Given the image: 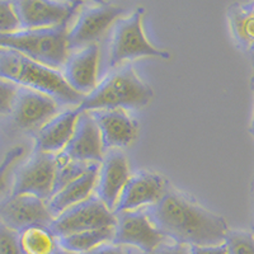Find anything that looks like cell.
Returning <instances> with one entry per match:
<instances>
[{"label": "cell", "instance_id": "1", "mask_svg": "<svg viewBox=\"0 0 254 254\" xmlns=\"http://www.w3.org/2000/svg\"><path fill=\"white\" fill-rule=\"evenodd\" d=\"M145 211L168 239L183 246H219L230 231L224 217L176 190H168L156 205Z\"/></svg>", "mask_w": 254, "mask_h": 254}, {"label": "cell", "instance_id": "2", "mask_svg": "<svg viewBox=\"0 0 254 254\" xmlns=\"http://www.w3.org/2000/svg\"><path fill=\"white\" fill-rule=\"evenodd\" d=\"M0 79L45 93L64 106L76 108L85 97L70 88L61 70L46 66L13 50L0 49Z\"/></svg>", "mask_w": 254, "mask_h": 254}, {"label": "cell", "instance_id": "3", "mask_svg": "<svg viewBox=\"0 0 254 254\" xmlns=\"http://www.w3.org/2000/svg\"><path fill=\"white\" fill-rule=\"evenodd\" d=\"M153 98L151 89L131 65L111 72L83 98L76 110L92 112L102 110L135 111L146 107Z\"/></svg>", "mask_w": 254, "mask_h": 254}, {"label": "cell", "instance_id": "4", "mask_svg": "<svg viewBox=\"0 0 254 254\" xmlns=\"http://www.w3.org/2000/svg\"><path fill=\"white\" fill-rule=\"evenodd\" d=\"M69 26L0 33V49L13 50L27 58L61 70L70 55Z\"/></svg>", "mask_w": 254, "mask_h": 254}, {"label": "cell", "instance_id": "5", "mask_svg": "<svg viewBox=\"0 0 254 254\" xmlns=\"http://www.w3.org/2000/svg\"><path fill=\"white\" fill-rule=\"evenodd\" d=\"M144 15V9L137 8L113 26L108 50V66L117 67L126 61L141 58H159L164 60L171 58L167 50L158 49L147 40L142 27Z\"/></svg>", "mask_w": 254, "mask_h": 254}, {"label": "cell", "instance_id": "6", "mask_svg": "<svg viewBox=\"0 0 254 254\" xmlns=\"http://www.w3.org/2000/svg\"><path fill=\"white\" fill-rule=\"evenodd\" d=\"M125 13L126 9L116 4L94 3L88 6L85 4L75 17L71 28H69L70 51L97 44V41L125 17Z\"/></svg>", "mask_w": 254, "mask_h": 254}, {"label": "cell", "instance_id": "7", "mask_svg": "<svg viewBox=\"0 0 254 254\" xmlns=\"http://www.w3.org/2000/svg\"><path fill=\"white\" fill-rule=\"evenodd\" d=\"M117 217L97 196H92L83 203L69 208L50 224V229L58 238L83 233L115 228Z\"/></svg>", "mask_w": 254, "mask_h": 254}, {"label": "cell", "instance_id": "8", "mask_svg": "<svg viewBox=\"0 0 254 254\" xmlns=\"http://www.w3.org/2000/svg\"><path fill=\"white\" fill-rule=\"evenodd\" d=\"M85 5L83 1H50V0H20L14 1L20 29L35 31L69 26Z\"/></svg>", "mask_w": 254, "mask_h": 254}, {"label": "cell", "instance_id": "9", "mask_svg": "<svg viewBox=\"0 0 254 254\" xmlns=\"http://www.w3.org/2000/svg\"><path fill=\"white\" fill-rule=\"evenodd\" d=\"M117 222L115 226L112 244L120 247H131L135 251L149 253L155 251L165 243L171 242L155 226L145 210L122 212L116 215Z\"/></svg>", "mask_w": 254, "mask_h": 254}, {"label": "cell", "instance_id": "10", "mask_svg": "<svg viewBox=\"0 0 254 254\" xmlns=\"http://www.w3.org/2000/svg\"><path fill=\"white\" fill-rule=\"evenodd\" d=\"M56 155L33 151L31 158L14 173L10 194H31L49 201L54 194Z\"/></svg>", "mask_w": 254, "mask_h": 254}, {"label": "cell", "instance_id": "11", "mask_svg": "<svg viewBox=\"0 0 254 254\" xmlns=\"http://www.w3.org/2000/svg\"><path fill=\"white\" fill-rule=\"evenodd\" d=\"M54 220L47 201L31 194H9L0 201V224L19 233L33 225H46Z\"/></svg>", "mask_w": 254, "mask_h": 254}, {"label": "cell", "instance_id": "12", "mask_svg": "<svg viewBox=\"0 0 254 254\" xmlns=\"http://www.w3.org/2000/svg\"><path fill=\"white\" fill-rule=\"evenodd\" d=\"M168 183L154 172H137L125 186L113 214L141 210L156 205L167 193Z\"/></svg>", "mask_w": 254, "mask_h": 254}, {"label": "cell", "instance_id": "13", "mask_svg": "<svg viewBox=\"0 0 254 254\" xmlns=\"http://www.w3.org/2000/svg\"><path fill=\"white\" fill-rule=\"evenodd\" d=\"M60 104L45 93L19 87L12 108L14 124L22 130H40L59 115Z\"/></svg>", "mask_w": 254, "mask_h": 254}, {"label": "cell", "instance_id": "14", "mask_svg": "<svg viewBox=\"0 0 254 254\" xmlns=\"http://www.w3.org/2000/svg\"><path fill=\"white\" fill-rule=\"evenodd\" d=\"M99 56L101 51L97 44L70 54L61 69V74L71 89L83 95L94 90L98 85Z\"/></svg>", "mask_w": 254, "mask_h": 254}, {"label": "cell", "instance_id": "15", "mask_svg": "<svg viewBox=\"0 0 254 254\" xmlns=\"http://www.w3.org/2000/svg\"><path fill=\"white\" fill-rule=\"evenodd\" d=\"M130 165L126 156L120 151H110L104 155L95 188L97 197L111 211H115L125 186L130 181Z\"/></svg>", "mask_w": 254, "mask_h": 254}, {"label": "cell", "instance_id": "16", "mask_svg": "<svg viewBox=\"0 0 254 254\" xmlns=\"http://www.w3.org/2000/svg\"><path fill=\"white\" fill-rule=\"evenodd\" d=\"M104 151L101 132L94 119L89 112H80L75 133L63 154L75 162L92 164L103 162Z\"/></svg>", "mask_w": 254, "mask_h": 254}, {"label": "cell", "instance_id": "17", "mask_svg": "<svg viewBox=\"0 0 254 254\" xmlns=\"http://www.w3.org/2000/svg\"><path fill=\"white\" fill-rule=\"evenodd\" d=\"M89 113L98 126L104 150L130 146L137 137V122L126 111L102 110Z\"/></svg>", "mask_w": 254, "mask_h": 254}, {"label": "cell", "instance_id": "18", "mask_svg": "<svg viewBox=\"0 0 254 254\" xmlns=\"http://www.w3.org/2000/svg\"><path fill=\"white\" fill-rule=\"evenodd\" d=\"M79 116L80 112L74 108L60 112L54 119L46 122L36 132L33 151L54 155L63 153L75 133Z\"/></svg>", "mask_w": 254, "mask_h": 254}, {"label": "cell", "instance_id": "19", "mask_svg": "<svg viewBox=\"0 0 254 254\" xmlns=\"http://www.w3.org/2000/svg\"><path fill=\"white\" fill-rule=\"evenodd\" d=\"M99 167H101V163H92L85 173L65 186L63 190H59L58 193L54 194L47 201L50 212L54 219L60 216L69 208L83 203L84 201H87L93 196V192L98 183Z\"/></svg>", "mask_w": 254, "mask_h": 254}, {"label": "cell", "instance_id": "20", "mask_svg": "<svg viewBox=\"0 0 254 254\" xmlns=\"http://www.w3.org/2000/svg\"><path fill=\"white\" fill-rule=\"evenodd\" d=\"M233 40L248 54L254 67V1L231 4L226 13Z\"/></svg>", "mask_w": 254, "mask_h": 254}, {"label": "cell", "instance_id": "21", "mask_svg": "<svg viewBox=\"0 0 254 254\" xmlns=\"http://www.w3.org/2000/svg\"><path fill=\"white\" fill-rule=\"evenodd\" d=\"M23 254H54L59 248V238L46 225H33L18 233Z\"/></svg>", "mask_w": 254, "mask_h": 254}, {"label": "cell", "instance_id": "22", "mask_svg": "<svg viewBox=\"0 0 254 254\" xmlns=\"http://www.w3.org/2000/svg\"><path fill=\"white\" fill-rule=\"evenodd\" d=\"M115 228L101 229V230L83 231L76 234L59 238V244L63 249L75 254H84L93 251L107 243H112Z\"/></svg>", "mask_w": 254, "mask_h": 254}, {"label": "cell", "instance_id": "23", "mask_svg": "<svg viewBox=\"0 0 254 254\" xmlns=\"http://www.w3.org/2000/svg\"><path fill=\"white\" fill-rule=\"evenodd\" d=\"M89 165L90 164H85V163L75 162V160L64 155L63 153L58 154L56 155V179L54 194L58 193L59 190H63L65 186L72 182L74 179L85 173Z\"/></svg>", "mask_w": 254, "mask_h": 254}, {"label": "cell", "instance_id": "24", "mask_svg": "<svg viewBox=\"0 0 254 254\" xmlns=\"http://www.w3.org/2000/svg\"><path fill=\"white\" fill-rule=\"evenodd\" d=\"M225 244L229 254H254V231L230 230Z\"/></svg>", "mask_w": 254, "mask_h": 254}, {"label": "cell", "instance_id": "25", "mask_svg": "<svg viewBox=\"0 0 254 254\" xmlns=\"http://www.w3.org/2000/svg\"><path fill=\"white\" fill-rule=\"evenodd\" d=\"M17 31H20V20L14 1H0V33Z\"/></svg>", "mask_w": 254, "mask_h": 254}, {"label": "cell", "instance_id": "26", "mask_svg": "<svg viewBox=\"0 0 254 254\" xmlns=\"http://www.w3.org/2000/svg\"><path fill=\"white\" fill-rule=\"evenodd\" d=\"M24 154L23 146H14L10 150L6 151L3 160L0 162V192H3L6 188V182H8V176L14 167L15 163L19 160Z\"/></svg>", "mask_w": 254, "mask_h": 254}, {"label": "cell", "instance_id": "27", "mask_svg": "<svg viewBox=\"0 0 254 254\" xmlns=\"http://www.w3.org/2000/svg\"><path fill=\"white\" fill-rule=\"evenodd\" d=\"M0 254H23L17 231L0 224Z\"/></svg>", "mask_w": 254, "mask_h": 254}, {"label": "cell", "instance_id": "28", "mask_svg": "<svg viewBox=\"0 0 254 254\" xmlns=\"http://www.w3.org/2000/svg\"><path fill=\"white\" fill-rule=\"evenodd\" d=\"M18 89L19 87L15 84L0 79V115H9L12 112Z\"/></svg>", "mask_w": 254, "mask_h": 254}, {"label": "cell", "instance_id": "29", "mask_svg": "<svg viewBox=\"0 0 254 254\" xmlns=\"http://www.w3.org/2000/svg\"><path fill=\"white\" fill-rule=\"evenodd\" d=\"M128 252H130V254H192L190 247L174 242L165 243L159 248H156L155 251L149 252V253H142V252L133 251V249H128Z\"/></svg>", "mask_w": 254, "mask_h": 254}, {"label": "cell", "instance_id": "30", "mask_svg": "<svg viewBox=\"0 0 254 254\" xmlns=\"http://www.w3.org/2000/svg\"><path fill=\"white\" fill-rule=\"evenodd\" d=\"M84 254H130L128 249L124 248V247L115 246L112 243H107L101 247H97L93 251L87 252Z\"/></svg>", "mask_w": 254, "mask_h": 254}, {"label": "cell", "instance_id": "31", "mask_svg": "<svg viewBox=\"0 0 254 254\" xmlns=\"http://www.w3.org/2000/svg\"><path fill=\"white\" fill-rule=\"evenodd\" d=\"M192 254H229L228 247L225 243L219 246H206V247H190Z\"/></svg>", "mask_w": 254, "mask_h": 254}, {"label": "cell", "instance_id": "32", "mask_svg": "<svg viewBox=\"0 0 254 254\" xmlns=\"http://www.w3.org/2000/svg\"><path fill=\"white\" fill-rule=\"evenodd\" d=\"M252 89H253V93H254V78H253V80H252ZM251 131H252V133H253V136H254V113H253V120H252Z\"/></svg>", "mask_w": 254, "mask_h": 254}, {"label": "cell", "instance_id": "33", "mask_svg": "<svg viewBox=\"0 0 254 254\" xmlns=\"http://www.w3.org/2000/svg\"><path fill=\"white\" fill-rule=\"evenodd\" d=\"M54 254H75V253H71V252H69V251H65V249H63L60 247V248H59Z\"/></svg>", "mask_w": 254, "mask_h": 254}]
</instances>
